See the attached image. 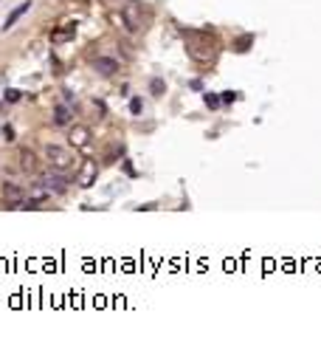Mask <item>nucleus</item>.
<instances>
[{
	"mask_svg": "<svg viewBox=\"0 0 321 347\" xmlns=\"http://www.w3.org/2000/svg\"><path fill=\"white\" fill-rule=\"evenodd\" d=\"M183 43H186V54L194 62H212L217 54V37L212 29H183Z\"/></svg>",
	"mask_w": 321,
	"mask_h": 347,
	"instance_id": "f257e3e1",
	"label": "nucleus"
},
{
	"mask_svg": "<svg viewBox=\"0 0 321 347\" xmlns=\"http://www.w3.org/2000/svg\"><path fill=\"white\" fill-rule=\"evenodd\" d=\"M45 158H48V164L54 167V170H60V172L71 170V167H79V161L73 158L71 152H68L65 147H56V144L45 147Z\"/></svg>",
	"mask_w": 321,
	"mask_h": 347,
	"instance_id": "f03ea898",
	"label": "nucleus"
},
{
	"mask_svg": "<svg viewBox=\"0 0 321 347\" xmlns=\"http://www.w3.org/2000/svg\"><path fill=\"white\" fill-rule=\"evenodd\" d=\"M122 23L127 25L130 31H138L141 25H144V9H141V3H135V0H127L122 6Z\"/></svg>",
	"mask_w": 321,
	"mask_h": 347,
	"instance_id": "7ed1b4c3",
	"label": "nucleus"
},
{
	"mask_svg": "<svg viewBox=\"0 0 321 347\" xmlns=\"http://www.w3.org/2000/svg\"><path fill=\"white\" fill-rule=\"evenodd\" d=\"M37 186H43L45 192H65V189H68V178L62 175L60 170H56V172H45V175H40Z\"/></svg>",
	"mask_w": 321,
	"mask_h": 347,
	"instance_id": "20e7f679",
	"label": "nucleus"
},
{
	"mask_svg": "<svg viewBox=\"0 0 321 347\" xmlns=\"http://www.w3.org/2000/svg\"><path fill=\"white\" fill-rule=\"evenodd\" d=\"M96 175H99V164H96V161H82V172L76 175V181L82 183V186H93Z\"/></svg>",
	"mask_w": 321,
	"mask_h": 347,
	"instance_id": "39448f33",
	"label": "nucleus"
},
{
	"mask_svg": "<svg viewBox=\"0 0 321 347\" xmlns=\"http://www.w3.org/2000/svg\"><path fill=\"white\" fill-rule=\"evenodd\" d=\"M93 68H96L102 76H113L115 71H119V62L115 60H110V57H99L96 62H93Z\"/></svg>",
	"mask_w": 321,
	"mask_h": 347,
	"instance_id": "423d86ee",
	"label": "nucleus"
},
{
	"mask_svg": "<svg viewBox=\"0 0 321 347\" xmlns=\"http://www.w3.org/2000/svg\"><path fill=\"white\" fill-rule=\"evenodd\" d=\"M51 122H54L56 127H65V124H71V108H65V104H56L54 113H51Z\"/></svg>",
	"mask_w": 321,
	"mask_h": 347,
	"instance_id": "0eeeda50",
	"label": "nucleus"
},
{
	"mask_svg": "<svg viewBox=\"0 0 321 347\" xmlns=\"http://www.w3.org/2000/svg\"><path fill=\"white\" fill-rule=\"evenodd\" d=\"M71 144L91 147V133H87L85 127H73V130H71Z\"/></svg>",
	"mask_w": 321,
	"mask_h": 347,
	"instance_id": "6e6552de",
	"label": "nucleus"
},
{
	"mask_svg": "<svg viewBox=\"0 0 321 347\" xmlns=\"http://www.w3.org/2000/svg\"><path fill=\"white\" fill-rule=\"evenodd\" d=\"M28 9H31V3H20V6L14 9V12H9V17H6V25H3V29L9 31V29H12V25L17 23V20H20V17H23L25 12H28Z\"/></svg>",
	"mask_w": 321,
	"mask_h": 347,
	"instance_id": "1a4fd4ad",
	"label": "nucleus"
},
{
	"mask_svg": "<svg viewBox=\"0 0 321 347\" xmlns=\"http://www.w3.org/2000/svg\"><path fill=\"white\" fill-rule=\"evenodd\" d=\"M3 195H6V201H12V203H23V189L14 186V183H6V186H3Z\"/></svg>",
	"mask_w": 321,
	"mask_h": 347,
	"instance_id": "9d476101",
	"label": "nucleus"
},
{
	"mask_svg": "<svg viewBox=\"0 0 321 347\" xmlns=\"http://www.w3.org/2000/svg\"><path fill=\"white\" fill-rule=\"evenodd\" d=\"M20 158H23V170H25V172H37V158H34V152L20 150Z\"/></svg>",
	"mask_w": 321,
	"mask_h": 347,
	"instance_id": "9b49d317",
	"label": "nucleus"
},
{
	"mask_svg": "<svg viewBox=\"0 0 321 347\" xmlns=\"http://www.w3.org/2000/svg\"><path fill=\"white\" fill-rule=\"evenodd\" d=\"M251 43H254V34H243L234 40V51H240V54H245V51L251 48Z\"/></svg>",
	"mask_w": 321,
	"mask_h": 347,
	"instance_id": "f8f14e48",
	"label": "nucleus"
},
{
	"mask_svg": "<svg viewBox=\"0 0 321 347\" xmlns=\"http://www.w3.org/2000/svg\"><path fill=\"white\" fill-rule=\"evenodd\" d=\"M164 91H166L164 79H152L150 82V93H152V96H164Z\"/></svg>",
	"mask_w": 321,
	"mask_h": 347,
	"instance_id": "ddd939ff",
	"label": "nucleus"
},
{
	"mask_svg": "<svg viewBox=\"0 0 321 347\" xmlns=\"http://www.w3.org/2000/svg\"><path fill=\"white\" fill-rule=\"evenodd\" d=\"M203 102H206V108H220V104H223V96H217V93H203Z\"/></svg>",
	"mask_w": 321,
	"mask_h": 347,
	"instance_id": "4468645a",
	"label": "nucleus"
},
{
	"mask_svg": "<svg viewBox=\"0 0 321 347\" xmlns=\"http://www.w3.org/2000/svg\"><path fill=\"white\" fill-rule=\"evenodd\" d=\"M73 31H76V29H73V25H71V29H65V31H54V34H51V37H54V40H68V37H71Z\"/></svg>",
	"mask_w": 321,
	"mask_h": 347,
	"instance_id": "2eb2a0df",
	"label": "nucleus"
},
{
	"mask_svg": "<svg viewBox=\"0 0 321 347\" xmlns=\"http://www.w3.org/2000/svg\"><path fill=\"white\" fill-rule=\"evenodd\" d=\"M3 96H6V102H17V99H20V91H14V88H9V91L3 93Z\"/></svg>",
	"mask_w": 321,
	"mask_h": 347,
	"instance_id": "dca6fc26",
	"label": "nucleus"
},
{
	"mask_svg": "<svg viewBox=\"0 0 321 347\" xmlns=\"http://www.w3.org/2000/svg\"><path fill=\"white\" fill-rule=\"evenodd\" d=\"M237 99V93L234 91H223V104H231Z\"/></svg>",
	"mask_w": 321,
	"mask_h": 347,
	"instance_id": "f3484780",
	"label": "nucleus"
},
{
	"mask_svg": "<svg viewBox=\"0 0 321 347\" xmlns=\"http://www.w3.org/2000/svg\"><path fill=\"white\" fill-rule=\"evenodd\" d=\"M130 110H133V113H141V99H138V96L130 102Z\"/></svg>",
	"mask_w": 321,
	"mask_h": 347,
	"instance_id": "a211bd4d",
	"label": "nucleus"
},
{
	"mask_svg": "<svg viewBox=\"0 0 321 347\" xmlns=\"http://www.w3.org/2000/svg\"><path fill=\"white\" fill-rule=\"evenodd\" d=\"M3 136H6V139H9V141H14V130H12V127H9V124H6V127H3Z\"/></svg>",
	"mask_w": 321,
	"mask_h": 347,
	"instance_id": "6ab92c4d",
	"label": "nucleus"
}]
</instances>
